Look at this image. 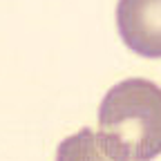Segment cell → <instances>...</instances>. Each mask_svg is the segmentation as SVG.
I'll return each instance as SVG.
<instances>
[{
    "label": "cell",
    "instance_id": "obj_1",
    "mask_svg": "<svg viewBox=\"0 0 161 161\" xmlns=\"http://www.w3.org/2000/svg\"><path fill=\"white\" fill-rule=\"evenodd\" d=\"M98 139L121 161H152L161 154V87L125 78L98 105Z\"/></svg>",
    "mask_w": 161,
    "mask_h": 161
},
{
    "label": "cell",
    "instance_id": "obj_2",
    "mask_svg": "<svg viewBox=\"0 0 161 161\" xmlns=\"http://www.w3.org/2000/svg\"><path fill=\"white\" fill-rule=\"evenodd\" d=\"M116 29L134 54L161 58V0H119Z\"/></svg>",
    "mask_w": 161,
    "mask_h": 161
},
{
    "label": "cell",
    "instance_id": "obj_3",
    "mask_svg": "<svg viewBox=\"0 0 161 161\" xmlns=\"http://www.w3.org/2000/svg\"><path fill=\"white\" fill-rule=\"evenodd\" d=\"M56 161H121L108 152L103 141L90 128L63 139L56 148Z\"/></svg>",
    "mask_w": 161,
    "mask_h": 161
}]
</instances>
